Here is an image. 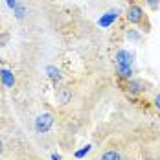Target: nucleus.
<instances>
[{
  "label": "nucleus",
  "instance_id": "obj_1",
  "mask_svg": "<svg viewBox=\"0 0 160 160\" xmlns=\"http://www.w3.org/2000/svg\"><path fill=\"white\" fill-rule=\"evenodd\" d=\"M53 125V116L50 114V112H42V114H39L37 118H35V131L37 132H48L50 129Z\"/></svg>",
  "mask_w": 160,
  "mask_h": 160
},
{
  "label": "nucleus",
  "instance_id": "obj_2",
  "mask_svg": "<svg viewBox=\"0 0 160 160\" xmlns=\"http://www.w3.org/2000/svg\"><path fill=\"white\" fill-rule=\"evenodd\" d=\"M114 64H116V68H120V66H132V55H131V52L118 50L116 55H114Z\"/></svg>",
  "mask_w": 160,
  "mask_h": 160
},
{
  "label": "nucleus",
  "instance_id": "obj_3",
  "mask_svg": "<svg viewBox=\"0 0 160 160\" xmlns=\"http://www.w3.org/2000/svg\"><path fill=\"white\" fill-rule=\"evenodd\" d=\"M125 17H127V20L131 22V24H140L142 18H144V11H142L140 6H134V4H132V6H129L127 8Z\"/></svg>",
  "mask_w": 160,
  "mask_h": 160
},
{
  "label": "nucleus",
  "instance_id": "obj_4",
  "mask_svg": "<svg viewBox=\"0 0 160 160\" xmlns=\"http://www.w3.org/2000/svg\"><path fill=\"white\" fill-rule=\"evenodd\" d=\"M118 15H120V11L118 9H112V11H109V13H105V15H101V18L98 20V24L101 26V28H109L112 22L118 18Z\"/></svg>",
  "mask_w": 160,
  "mask_h": 160
},
{
  "label": "nucleus",
  "instance_id": "obj_5",
  "mask_svg": "<svg viewBox=\"0 0 160 160\" xmlns=\"http://www.w3.org/2000/svg\"><path fill=\"white\" fill-rule=\"evenodd\" d=\"M127 90L131 92V94H140V92H144L145 87L142 81H136V79H129L127 83Z\"/></svg>",
  "mask_w": 160,
  "mask_h": 160
},
{
  "label": "nucleus",
  "instance_id": "obj_6",
  "mask_svg": "<svg viewBox=\"0 0 160 160\" xmlns=\"http://www.w3.org/2000/svg\"><path fill=\"white\" fill-rule=\"evenodd\" d=\"M0 79H2V83H4L6 87H13V83H15L13 74H11L8 68H2V70H0Z\"/></svg>",
  "mask_w": 160,
  "mask_h": 160
},
{
  "label": "nucleus",
  "instance_id": "obj_7",
  "mask_svg": "<svg viewBox=\"0 0 160 160\" xmlns=\"http://www.w3.org/2000/svg\"><path fill=\"white\" fill-rule=\"evenodd\" d=\"M57 99H59V103H61V105H66V103L72 99V90H70V88H66V87L61 88V90L57 92Z\"/></svg>",
  "mask_w": 160,
  "mask_h": 160
},
{
  "label": "nucleus",
  "instance_id": "obj_8",
  "mask_svg": "<svg viewBox=\"0 0 160 160\" xmlns=\"http://www.w3.org/2000/svg\"><path fill=\"white\" fill-rule=\"evenodd\" d=\"M99 160H122V157H120V153H118L116 149H109V151H105V153L101 155Z\"/></svg>",
  "mask_w": 160,
  "mask_h": 160
},
{
  "label": "nucleus",
  "instance_id": "obj_9",
  "mask_svg": "<svg viewBox=\"0 0 160 160\" xmlns=\"http://www.w3.org/2000/svg\"><path fill=\"white\" fill-rule=\"evenodd\" d=\"M46 72H48V76L53 81H59V79H61V72H59L55 66H48V68H46Z\"/></svg>",
  "mask_w": 160,
  "mask_h": 160
},
{
  "label": "nucleus",
  "instance_id": "obj_10",
  "mask_svg": "<svg viewBox=\"0 0 160 160\" xmlns=\"http://www.w3.org/2000/svg\"><path fill=\"white\" fill-rule=\"evenodd\" d=\"M90 149H92L90 145H85L83 149H79V151H76V158H83L85 155H88V153H90Z\"/></svg>",
  "mask_w": 160,
  "mask_h": 160
},
{
  "label": "nucleus",
  "instance_id": "obj_11",
  "mask_svg": "<svg viewBox=\"0 0 160 160\" xmlns=\"http://www.w3.org/2000/svg\"><path fill=\"white\" fill-rule=\"evenodd\" d=\"M13 9H15L17 18H24V15H26V9H24V6H18V4H17Z\"/></svg>",
  "mask_w": 160,
  "mask_h": 160
},
{
  "label": "nucleus",
  "instance_id": "obj_12",
  "mask_svg": "<svg viewBox=\"0 0 160 160\" xmlns=\"http://www.w3.org/2000/svg\"><path fill=\"white\" fill-rule=\"evenodd\" d=\"M145 2H147V4H149L153 9H157V8L160 6V0H145Z\"/></svg>",
  "mask_w": 160,
  "mask_h": 160
},
{
  "label": "nucleus",
  "instance_id": "obj_13",
  "mask_svg": "<svg viewBox=\"0 0 160 160\" xmlns=\"http://www.w3.org/2000/svg\"><path fill=\"white\" fill-rule=\"evenodd\" d=\"M6 2H8V6H9L11 9H13V8L17 6V0H6Z\"/></svg>",
  "mask_w": 160,
  "mask_h": 160
},
{
  "label": "nucleus",
  "instance_id": "obj_14",
  "mask_svg": "<svg viewBox=\"0 0 160 160\" xmlns=\"http://www.w3.org/2000/svg\"><path fill=\"white\" fill-rule=\"evenodd\" d=\"M155 107H157V109L160 111V94H158L157 98H155Z\"/></svg>",
  "mask_w": 160,
  "mask_h": 160
},
{
  "label": "nucleus",
  "instance_id": "obj_15",
  "mask_svg": "<svg viewBox=\"0 0 160 160\" xmlns=\"http://www.w3.org/2000/svg\"><path fill=\"white\" fill-rule=\"evenodd\" d=\"M129 37H131V39H138V33H134V32H129Z\"/></svg>",
  "mask_w": 160,
  "mask_h": 160
},
{
  "label": "nucleus",
  "instance_id": "obj_16",
  "mask_svg": "<svg viewBox=\"0 0 160 160\" xmlns=\"http://www.w3.org/2000/svg\"><path fill=\"white\" fill-rule=\"evenodd\" d=\"M52 160H61V157H59V155H55V153H53V155H52Z\"/></svg>",
  "mask_w": 160,
  "mask_h": 160
},
{
  "label": "nucleus",
  "instance_id": "obj_17",
  "mask_svg": "<svg viewBox=\"0 0 160 160\" xmlns=\"http://www.w3.org/2000/svg\"><path fill=\"white\" fill-rule=\"evenodd\" d=\"M2 151H4V144H2V140H0V155H2Z\"/></svg>",
  "mask_w": 160,
  "mask_h": 160
}]
</instances>
